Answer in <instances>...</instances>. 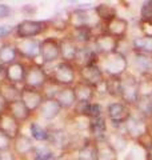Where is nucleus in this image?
I'll use <instances>...</instances> for the list:
<instances>
[{"instance_id":"obj_31","label":"nucleus","mask_w":152,"mask_h":160,"mask_svg":"<svg viewBox=\"0 0 152 160\" xmlns=\"http://www.w3.org/2000/svg\"><path fill=\"white\" fill-rule=\"evenodd\" d=\"M107 140H108V143L111 144V146L118 151V153L123 152L127 148V146H128V142H129V139L127 138V135L121 131L120 128L114 129L112 133H108Z\"/></svg>"},{"instance_id":"obj_6","label":"nucleus","mask_w":152,"mask_h":160,"mask_svg":"<svg viewBox=\"0 0 152 160\" xmlns=\"http://www.w3.org/2000/svg\"><path fill=\"white\" fill-rule=\"evenodd\" d=\"M132 115V109L128 107L123 102H111L105 107V118L111 123L114 129H118L121 126H124V123L131 118Z\"/></svg>"},{"instance_id":"obj_14","label":"nucleus","mask_w":152,"mask_h":160,"mask_svg":"<svg viewBox=\"0 0 152 160\" xmlns=\"http://www.w3.org/2000/svg\"><path fill=\"white\" fill-rule=\"evenodd\" d=\"M35 148H36L35 140L29 135L23 132L12 142V151L18 156V159H22V160H27L29 156L32 158Z\"/></svg>"},{"instance_id":"obj_2","label":"nucleus","mask_w":152,"mask_h":160,"mask_svg":"<svg viewBox=\"0 0 152 160\" xmlns=\"http://www.w3.org/2000/svg\"><path fill=\"white\" fill-rule=\"evenodd\" d=\"M49 29L48 20H33L24 19L15 26V36L16 39H38Z\"/></svg>"},{"instance_id":"obj_20","label":"nucleus","mask_w":152,"mask_h":160,"mask_svg":"<svg viewBox=\"0 0 152 160\" xmlns=\"http://www.w3.org/2000/svg\"><path fill=\"white\" fill-rule=\"evenodd\" d=\"M25 78V64L22 60H18L11 66L6 67V82L15 84V86H23Z\"/></svg>"},{"instance_id":"obj_28","label":"nucleus","mask_w":152,"mask_h":160,"mask_svg":"<svg viewBox=\"0 0 152 160\" xmlns=\"http://www.w3.org/2000/svg\"><path fill=\"white\" fill-rule=\"evenodd\" d=\"M19 60V53L15 42H4L0 46V64L3 66H11Z\"/></svg>"},{"instance_id":"obj_25","label":"nucleus","mask_w":152,"mask_h":160,"mask_svg":"<svg viewBox=\"0 0 152 160\" xmlns=\"http://www.w3.org/2000/svg\"><path fill=\"white\" fill-rule=\"evenodd\" d=\"M55 99L58 100V103L60 104L63 111H69V109H73V107L76 106V96H75V91L73 87H60V89L58 91Z\"/></svg>"},{"instance_id":"obj_13","label":"nucleus","mask_w":152,"mask_h":160,"mask_svg":"<svg viewBox=\"0 0 152 160\" xmlns=\"http://www.w3.org/2000/svg\"><path fill=\"white\" fill-rule=\"evenodd\" d=\"M19 58L28 59L29 62H35L40 58V40L39 39H16L15 40Z\"/></svg>"},{"instance_id":"obj_3","label":"nucleus","mask_w":152,"mask_h":160,"mask_svg":"<svg viewBox=\"0 0 152 160\" xmlns=\"http://www.w3.org/2000/svg\"><path fill=\"white\" fill-rule=\"evenodd\" d=\"M120 102H123L128 107L134 108L136 102L140 98L139 93V78L134 72L127 71L123 76H120Z\"/></svg>"},{"instance_id":"obj_21","label":"nucleus","mask_w":152,"mask_h":160,"mask_svg":"<svg viewBox=\"0 0 152 160\" xmlns=\"http://www.w3.org/2000/svg\"><path fill=\"white\" fill-rule=\"evenodd\" d=\"M108 120L105 116L98 119H89L88 136L92 140H104L108 136Z\"/></svg>"},{"instance_id":"obj_18","label":"nucleus","mask_w":152,"mask_h":160,"mask_svg":"<svg viewBox=\"0 0 152 160\" xmlns=\"http://www.w3.org/2000/svg\"><path fill=\"white\" fill-rule=\"evenodd\" d=\"M100 62V56L99 53L95 51V48L91 46H83L79 47L78 55L75 59V67L76 68H82L85 66H91V64H99Z\"/></svg>"},{"instance_id":"obj_27","label":"nucleus","mask_w":152,"mask_h":160,"mask_svg":"<svg viewBox=\"0 0 152 160\" xmlns=\"http://www.w3.org/2000/svg\"><path fill=\"white\" fill-rule=\"evenodd\" d=\"M94 11L103 26L108 24L109 22H112L115 18L119 16L116 7L112 6V4H109V3H99L98 6L94 7Z\"/></svg>"},{"instance_id":"obj_38","label":"nucleus","mask_w":152,"mask_h":160,"mask_svg":"<svg viewBox=\"0 0 152 160\" xmlns=\"http://www.w3.org/2000/svg\"><path fill=\"white\" fill-rule=\"evenodd\" d=\"M139 78V93L140 96L152 98V73L140 75Z\"/></svg>"},{"instance_id":"obj_9","label":"nucleus","mask_w":152,"mask_h":160,"mask_svg":"<svg viewBox=\"0 0 152 160\" xmlns=\"http://www.w3.org/2000/svg\"><path fill=\"white\" fill-rule=\"evenodd\" d=\"M40 58L44 64L60 62V44L58 38H44L40 40Z\"/></svg>"},{"instance_id":"obj_4","label":"nucleus","mask_w":152,"mask_h":160,"mask_svg":"<svg viewBox=\"0 0 152 160\" xmlns=\"http://www.w3.org/2000/svg\"><path fill=\"white\" fill-rule=\"evenodd\" d=\"M49 79L59 87H73L78 82V68L72 63L59 62L51 71Z\"/></svg>"},{"instance_id":"obj_19","label":"nucleus","mask_w":152,"mask_h":160,"mask_svg":"<svg viewBox=\"0 0 152 160\" xmlns=\"http://www.w3.org/2000/svg\"><path fill=\"white\" fill-rule=\"evenodd\" d=\"M59 44H60V62L73 64L76 55H78V51H79V46L67 33L63 38L59 39Z\"/></svg>"},{"instance_id":"obj_8","label":"nucleus","mask_w":152,"mask_h":160,"mask_svg":"<svg viewBox=\"0 0 152 160\" xmlns=\"http://www.w3.org/2000/svg\"><path fill=\"white\" fill-rule=\"evenodd\" d=\"M120 43H121L120 40L115 39L114 36H111L109 33L100 29L98 33H95L92 47L101 58V56H108V55L118 52L120 49Z\"/></svg>"},{"instance_id":"obj_48","label":"nucleus","mask_w":152,"mask_h":160,"mask_svg":"<svg viewBox=\"0 0 152 160\" xmlns=\"http://www.w3.org/2000/svg\"><path fill=\"white\" fill-rule=\"evenodd\" d=\"M6 83V66L0 64V84Z\"/></svg>"},{"instance_id":"obj_43","label":"nucleus","mask_w":152,"mask_h":160,"mask_svg":"<svg viewBox=\"0 0 152 160\" xmlns=\"http://www.w3.org/2000/svg\"><path fill=\"white\" fill-rule=\"evenodd\" d=\"M8 149H12V140L0 132V151H8Z\"/></svg>"},{"instance_id":"obj_36","label":"nucleus","mask_w":152,"mask_h":160,"mask_svg":"<svg viewBox=\"0 0 152 160\" xmlns=\"http://www.w3.org/2000/svg\"><path fill=\"white\" fill-rule=\"evenodd\" d=\"M105 93L107 96L116 99L120 102V88H121V83H120V78L116 76H107L105 78Z\"/></svg>"},{"instance_id":"obj_12","label":"nucleus","mask_w":152,"mask_h":160,"mask_svg":"<svg viewBox=\"0 0 152 160\" xmlns=\"http://www.w3.org/2000/svg\"><path fill=\"white\" fill-rule=\"evenodd\" d=\"M148 123L149 122H147V120H144L143 118H140L139 115L132 113L131 118L124 123V126L120 127V129L127 135V138L129 140H134L135 142L140 135H143L144 132H147L149 129Z\"/></svg>"},{"instance_id":"obj_23","label":"nucleus","mask_w":152,"mask_h":160,"mask_svg":"<svg viewBox=\"0 0 152 160\" xmlns=\"http://www.w3.org/2000/svg\"><path fill=\"white\" fill-rule=\"evenodd\" d=\"M73 91H75V96H76V102L78 103H83V104H88L95 102L96 98V89L89 86V84L78 80L73 86Z\"/></svg>"},{"instance_id":"obj_17","label":"nucleus","mask_w":152,"mask_h":160,"mask_svg":"<svg viewBox=\"0 0 152 160\" xmlns=\"http://www.w3.org/2000/svg\"><path fill=\"white\" fill-rule=\"evenodd\" d=\"M20 129H22V124L9 112L6 111L0 115V132H3L6 136H8L12 142L22 133Z\"/></svg>"},{"instance_id":"obj_50","label":"nucleus","mask_w":152,"mask_h":160,"mask_svg":"<svg viewBox=\"0 0 152 160\" xmlns=\"http://www.w3.org/2000/svg\"><path fill=\"white\" fill-rule=\"evenodd\" d=\"M148 127H149V131H151V133H152V120L148 123Z\"/></svg>"},{"instance_id":"obj_15","label":"nucleus","mask_w":152,"mask_h":160,"mask_svg":"<svg viewBox=\"0 0 152 160\" xmlns=\"http://www.w3.org/2000/svg\"><path fill=\"white\" fill-rule=\"evenodd\" d=\"M101 31L109 33L111 36H114L115 39L120 40V42H124L127 39V35H128V31H129V22H128V19L118 16V18H115L112 22H109L108 24L103 26Z\"/></svg>"},{"instance_id":"obj_24","label":"nucleus","mask_w":152,"mask_h":160,"mask_svg":"<svg viewBox=\"0 0 152 160\" xmlns=\"http://www.w3.org/2000/svg\"><path fill=\"white\" fill-rule=\"evenodd\" d=\"M132 66L139 76L145 73H152V55L132 52Z\"/></svg>"},{"instance_id":"obj_5","label":"nucleus","mask_w":152,"mask_h":160,"mask_svg":"<svg viewBox=\"0 0 152 160\" xmlns=\"http://www.w3.org/2000/svg\"><path fill=\"white\" fill-rule=\"evenodd\" d=\"M89 27L94 31L99 27H103L100 20L96 16L94 9L88 8H76L71 9L69 12V29L71 28H82Z\"/></svg>"},{"instance_id":"obj_22","label":"nucleus","mask_w":152,"mask_h":160,"mask_svg":"<svg viewBox=\"0 0 152 160\" xmlns=\"http://www.w3.org/2000/svg\"><path fill=\"white\" fill-rule=\"evenodd\" d=\"M95 31L89 27H82V28H71L67 35L78 44L79 47L83 46H91L95 38Z\"/></svg>"},{"instance_id":"obj_39","label":"nucleus","mask_w":152,"mask_h":160,"mask_svg":"<svg viewBox=\"0 0 152 160\" xmlns=\"http://www.w3.org/2000/svg\"><path fill=\"white\" fill-rule=\"evenodd\" d=\"M101 116H105V109L98 102H92L88 103L85 107V118L88 119H98Z\"/></svg>"},{"instance_id":"obj_47","label":"nucleus","mask_w":152,"mask_h":160,"mask_svg":"<svg viewBox=\"0 0 152 160\" xmlns=\"http://www.w3.org/2000/svg\"><path fill=\"white\" fill-rule=\"evenodd\" d=\"M7 108H8V103H7V100L3 98V95L0 93V115L4 113L7 111Z\"/></svg>"},{"instance_id":"obj_46","label":"nucleus","mask_w":152,"mask_h":160,"mask_svg":"<svg viewBox=\"0 0 152 160\" xmlns=\"http://www.w3.org/2000/svg\"><path fill=\"white\" fill-rule=\"evenodd\" d=\"M0 160H19L12 149L8 151H0Z\"/></svg>"},{"instance_id":"obj_10","label":"nucleus","mask_w":152,"mask_h":160,"mask_svg":"<svg viewBox=\"0 0 152 160\" xmlns=\"http://www.w3.org/2000/svg\"><path fill=\"white\" fill-rule=\"evenodd\" d=\"M78 76L79 80L92 86L95 89L100 87L105 82V78H107L99 64H91V66L78 68Z\"/></svg>"},{"instance_id":"obj_42","label":"nucleus","mask_w":152,"mask_h":160,"mask_svg":"<svg viewBox=\"0 0 152 160\" xmlns=\"http://www.w3.org/2000/svg\"><path fill=\"white\" fill-rule=\"evenodd\" d=\"M138 27L140 35L147 38H152V20H139L138 22Z\"/></svg>"},{"instance_id":"obj_11","label":"nucleus","mask_w":152,"mask_h":160,"mask_svg":"<svg viewBox=\"0 0 152 160\" xmlns=\"http://www.w3.org/2000/svg\"><path fill=\"white\" fill-rule=\"evenodd\" d=\"M44 99L45 98L43 95V91L22 86V91H20V100H22V103L25 106V108L31 112L32 116L35 113H38L40 106H42L43 102H44Z\"/></svg>"},{"instance_id":"obj_16","label":"nucleus","mask_w":152,"mask_h":160,"mask_svg":"<svg viewBox=\"0 0 152 160\" xmlns=\"http://www.w3.org/2000/svg\"><path fill=\"white\" fill-rule=\"evenodd\" d=\"M62 111H63V109H62V107H60V104L58 103L56 99L45 98L43 104L39 108L38 115H39L40 119L44 120V122L51 123V122H53L55 119H58L60 116Z\"/></svg>"},{"instance_id":"obj_7","label":"nucleus","mask_w":152,"mask_h":160,"mask_svg":"<svg viewBox=\"0 0 152 160\" xmlns=\"http://www.w3.org/2000/svg\"><path fill=\"white\" fill-rule=\"evenodd\" d=\"M48 80L49 73L45 71L43 66L32 62H29V64H25V78L23 86L42 91L45 84L48 83Z\"/></svg>"},{"instance_id":"obj_51","label":"nucleus","mask_w":152,"mask_h":160,"mask_svg":"<svg viewBox=\"0 0 152 160\" xmlns=\"http://www.w3.org/2000/svg\"><path fill=\"white\" fill-rule=\"evenodd\" d=\"M151 99H152V98H151Z\"/></svg>"},{"instance_id":"obj_26","label":"nucleus","mask_w":152,"mask_h":160,"mask_svg":"<svg viewBox=\"0 0 152 160\" xmlns=\"http://www.w3.org/2000/svg\"><path fill=\"white\" fill-rule=\"evenodd\" d=\"M94 142L96 146V160H119L118 151L108 143L107 139Z\"/></svg>"},{"instance_id":"obj_32","label":"nucleus","mask_w":152,"mask_h":160,"mask_svg":"<svg viewBox=\"0 0 152 160\" xmlns=\"http://www.w3.org/2000/svg\"><path fill=\"white\" fill-rule=\"evenodd\" d=\"M75 158L76 160H96V146L94 140L91 138L85 140L78 148Z\"/></svg>"},{"instance_id":"obj_34","label":"nucleus","mask_w":152,"mask_h":160,"mask_svg":"<svg viewBox=\"0 0 152 160\" xmlns=\"http://www.w3.org/2000/svg\"><path fill=\"white\" fill-rule=\"evenodd\" d=\"M131 51L152 55V38H147L143 35L135 36L131 42Z\"/></svg>"},{"instance_id":"obj_1","label":"nucleus","mask_w":152,"mask_h":160,"mask_svg":"<svg viewBox=\"0 0 152 160\" xmlns=\"http://www.w3.org/2000/svg\"><path fill=\"white\" fill-rule=\"evenodd\" d=\"M99 66L101 69H103L105 76L120 78L128 71L129 63H128L127 55L118 51L112 55H108V56H101Z\"/></svg>"},{"instance_id":"obj_45","label":"nucleus","mask_w":152,"mask_h":160,"mask_svg":"<svg viewBox=\"0 0 152 160\" xmlns=\"http://www.w3.org/2000/svg\"><path fill=\"white\" fill-rule=\"evenodd\" d=\"M15 32V27L12 26H0V39H6Z\"/></svg>"},{"instance_id":"obj_40","label":"nucleus","mask_w":152,"mask_h":160,"mask_svg":"<svg viewBox=\"0 0 152 160\" xmlns=\"http://www.w3.org/2000/svg\"><path fill=\"white\" fill-rule=\"evenodd\" d=\"M135 144L138 146L139 148H141L144 152H148V151H152V133L148 129L147 132H144L143 135L135 140Z\"/></svg>"},{"instance_id":"obj_35","label":"nucleus","mask_w":152,"mask_h":160,"mask_svg":"<svg viewBox=\"0 0 152 160\" xmlns=\"http://www.w3.org/2000/svg\"><path fill=\"white\" fill-rule=\"evenodd\" d=\"M20 91H22V87L15 86V84L11 83H3L0 84V93L3 95V98L7 100V103H12L16 102V100H20Z\"/></svg>"},{"instance_id":"obj_33","label":"nucleus","mask_w":152,"mask_h":160,"mask_svg":"<svg viewBox=\"0 0 152 160\" xmlns=\"http://www.w3.org/2000/svg\"><path fill=\"white\" fill-rule=\"evenodd\" d=\"M134 108L136 111V115H139L140 118H143L147 122L152 120V99L151 98L140 96Z\"/></svg>"},{"instance_id":"obj_49","label":"nucleus","mask_w":152,"mask_h":160,"mask_svg":"<svg viewBox=\"0 0 152 160\" xmlns=\"http://www.w3.org/2000/svg\"><path fill=\"white\" fill-rule=\"evenodd\" d=\"M145 160H152V151L145 152Z\"/></svg>"},{"instance_id":"obj_29","label":"nucleus","mask_w":152,"mask_h":160,"mask_svg":"<svg viewBox=\"0 0 152 160\" xmlns=\"http://www.w3.org/2000/svg\"><path fill=\"white\" fill-rule=\"evenodd\" d=\"M7 112L11 113L20 124L27 123L28 120L32 118L31 112H29L28 109L25 108V106L22 103V100H16V102L9 103L8 104V108H7Z\"/></svg>"},{"instance_id":"obj_30","label":"nucleus","mask_w":152,"mask_h":160,"mask_svg":"<svg viewBox=\"0 0 152 160\" xmlns=\"http://www.w3.org/2000/svg\"><path fill=\"white\" fill-rule=\"evenodd\" d=\"M29 136H31L35 142L39 143H47L48 138H49V126L45 127L42 123L36 122V120H32L29 123Z\"/></svg>"},{"instance_id":"obj_44","label":"nucleus","mask_w":152,"mask_h":160,"mask_svg":"<svg viewBox=\"0 0 152 160\" xmlns=\"http://www.w3.org/2000/svg\"><path fill=\"white\" fill-rule=\"evenodd\" d=\"M11 13H12V9H11V7H9L8 4L0 3V20L9 18L11 16Z\"/></svg>"},{"instance_id":"obj_41","label":"nucleus","mask_w":152,"mask_h":160,"mask_svg":"<svg viewBox=\"0 0 152 160\" xmlns=\"http://www.w3.org/2000/svg\"><path fill=\"white\" fill-rule=\"evenodd\" d=\"M140 19L152 20V0H145L140 6Z\"/></svg>"},{"instance_id":"obj_37","label":"nucleus","mask_w":152,"mask_h":160,"mask_svg":"<svg viewBox=\"0 0 152 160\" xmlns=\"http://www.w3.org/2000/svg\"><path fill=\"white\" fill-rule=\"evenodd\" d=\"M58 155H55V151L51 148L47 143L42 146H36L32 153V160H55Z\"/></svg>"}]
</instances>
